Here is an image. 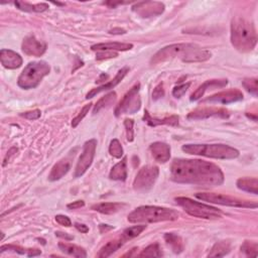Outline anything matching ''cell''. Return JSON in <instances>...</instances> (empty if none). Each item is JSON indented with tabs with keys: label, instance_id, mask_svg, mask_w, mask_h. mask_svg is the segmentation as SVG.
I'll return each mask as SVG.
<instances>
[{
	"label": "cell",
	"instance_id": "cell-1",
	"mask_svg": "<svg viewBox=\"0 0 258 258\" xmlns=\"http://www.w3.org/2000/svg\"><path fill=\"white\" fill-rule=\"evenodd\" d=\"M171 178L177 184L214 187L224 183V174L215 163L200 160H175Z\"/></svg>",
	"mask_w": 258,
	"mask_h": 258
},
{
	"label": "cell",
	"instance_id": "cell-2",
	"mask_svg": "<svg viewBox=\"0 0 258 258\" xmlns=\"http://www.w3.org/2000/svg\"><path fill=\"white\" fill-rule=\"evenodd\" d=\"M211 53L194 44H174L160 49L154 55L150 63L158 64L172 60H180L185 63H201L206 62L211 58Z\"/></svg>",
	"mask_w": 258,
	"mask_h": 258
},
{
	"label": "cell",
	"instance_id": "cell-3",
	"mask_svg": "<svg viewBox=\"0 0 258 258\" xmlns=\"http://www.w3.org/2000/svg\"><path fill=\"white\" fill-rule=\"evenodd\" d=\"M231 43L241 53H249L257 43L254 24L249 20L235 17L231 21Z\"/></svg>",
	"mask_w": 258,
	"mask_h": 258
},
{
	"label": "cell",
	"instance_id": "cell-4",
	"mask_svg": "<svg viewBox=\"0 0 258 258\" xmlns=\"http://www.w3.org/2000/svg\"><path fill=\"white\" fill-rule=\"evenodd\" d=\"M179 217L177 211L158 207V206H141L128 215L130 223H159L165 221H176Z\"/></svg>",
	"mask_w": 258,
	"mask_h": 258
},
{
	"label": "cell",
	"instance_id": "cell-5",
	"mask_svg": "<svg viewBox=\"0 0 258 258\" xmlns=\"http://www.w3.org/2000/svg\"><path fill=\"white\" fill-rule=\"evenodd\" d=\"M183 151L193 156H202L216 160H234L239 157V151L226 145H185Z\"/></svg>",
	"mask_w": 258,
	"mask_h": 258
},
{
	"label": "cell",
	"instance_id": "cell-6",
	"mask_svg": "<svg viewBox=\"0 0 258 258\" xmlns=\"http://www.w3.org/2000/svg\"><path fill=\"white\" fill-rule=\"evenodd\" d=\"M49 72L50 67L47 62H32L19 75L17 85L24 90L34 89L40 85L42 80L49 74Z\"/></svg>",
	"mask_w": 258,
	"mask_h": 258
},
{
	"label": "cell",
	"instance_id": "cell-7",
	"mask_svg": "<svg viewBox=\"0 0 258 258\" xmlns=\"http://www.w3.org/2000/svg\"><path fill=\"white\" fill-rule=\"evenodd\" d=\"M176 202L180 208H183L184 211L192 217L201 219H218L222 216L221 210L212 207V206L194 201L187 197L176 198Z\"/></svg>",
	"mask_w": 258,
	"mask_h": 258
},
{
	"label": "cell",
	"instance_id": "cell-8",
	"mask_svg": "<svg viewBox=\"0 0 258 258\" xmlns=\"http://www.w3.org/2000/svg\"><path fill=\"white\" fill-rule=\"evenodd\" d=\"M196 198H198L201 201L221 205V206H228V207H233V208L256 209L258 206L256 202L244 200V199H238V198L222 195V194H216V193H198L196 194Z\"/></svg>",
	"mask_w": 258,
	"mask_h": 258
},
{
	"label": "cell",
	"instance_id": "cell-9",
	"mask_svg": "<svg viewBox=\"0 0 258 258\" xmlns=\"http://www.w3.org/2000/svg\"><path fill=\"white\" fill-rule=\"evenodd\" d=\"M140 84L137 83L123 96L117 107L115 108V116L118 117L121 114H134L141 107V100L139 96Z\"/></svg>",
	"mask_w": 258,
	"mask_h": 258
},
{
	"label": "cell",
	"instance_id": "cell-10",
	"mask_svg": "<svg viewBox=\"0 0 258 258\" xmlns=\"http://www.w3.org/2000/svg\"><path fill=\"white\" fill-rule=\"evenodd\" d=\"M160 175L159 167L156 165H145L143 169H140L137 173L134 182L133 189L136 192L145 193L152 189L156 184L157 179Z\"/></svg>",
	"mask_w": 258,
	"mask_h": 258
},
{
	"label": "cell",
	"instance_id": "cell-11",
	"mask_svg": "<svg viewBox=\"0 0 258 258\" xmlns=\"http://www.w3.org/2000/svg\"><path fill=\"white\" fill-rule=\"evenodd\" d=\"M97 147V141L96 139H90L86 141L84 145L83 152L79 158L78 162H77L76 169H75V177H82L91 166L93 160L95 158Z\"/></svg>",
	"mask_w": 258,
	"mask_h": 258
},
{
	"label": "cell",
	"instance_id": "cell-12",
	"mask_svg": "<svg viewBox=\"0 0 258 258\" xmlns=\"http://www.w3.org/2000/svg\"><path fill=\"white\" fill-rule=\"evenodd\" d=\"M132 10L140 17L149 18L161 16L164 11V5L163 3L158 1L138 2L132 6Z\"/></svg>",
	"mask_w": 258,
	"mask_h": 258
},
{
	"label": "cell",
	"instance_id": "cell-13",
	"mask_svg": "<svg viewBox=\"0 0 258 258\" xmlns=\"http://www.w3.org/2000/svg\"><path fill=\"white\" fill-rule=\"evenodd\" d=\"M230 113L228 110L224 108H216V107H210V108H198L190 112L187 116L189 120H203L208 119L210 117H219L227 119L229 118Z\"/></svg>",
	"mask_w": 258,
	"mask_h": 258
},
{
	"label": "cell",
	"instance_id": "cell-14",
	"mask_svg": "<svg viewBox=\"0 0 258 258\" xmlns=\"http://www.w3.org/2000/svg\"><path fill=\"white\" fill-rule=\"evenodd\" d=\"M22 51L28 56L41 57L47 50V45L41 41L36 40L34 35L27 36L22 42Z\"/></svg>",
	"mask_w": 258,
	"mask_h": 258
},
{
	"label": "cell",
	"instance_id": "cell-15",
	"mask_svg": "<svg viewBox=\"0 0 258 258\" xmlns=\"http://www.w3.org/2000/svg\"><path fill=\"white\" fill-rule=\"evenodd\" d=\"M242 99H243L242 92L237 89H232L228 90V91H223L215 95H212L206 99L204 102L218 103V104H230V103L241 101Z\"/></svg>",
	"mask_w": 258,
	"mask_h": 258
},
{
	"label": "cell",
	"instance_id": "cell-16",
	"mask_svg": "<svg viewBox=\"0 0 258 258\" xmlns=\"http://www.w3.org/2000/svg\"><path fill=\"white\" fill-rule=\"evenodd\" d=\"M0 62L4 68L15 70L21 67L22 58L14 50L2 48L0 50Z\"/></svg>",
	"mask_w": 258,
	"mask_h": 258
},
{
	"label": "cell",
	"instance_id": "cell-17",
	"mask_svg": "<svg viewBox=\"0 0 258 258\" xmlns=\"http://www.w3.org/2000/svg\"><path fill=\"white\" fill-rule=\"evenodd\" d=\"M129 72V68L124 67L122 68L120 71H118L117 75L115 76V78L109 82H107L106 84H103L95 89H92L91 91H90L87 95H86V99H90V98H93L95 97L97 94L103 92V91H107V90L113 89L116 86H117L119 83H121V81L124 79V77L127 75V73Z\"/></svg>",
	"mask_w": 258,
	"mask_h": 258
},
{
	"label": "cell",
	"instance_id": "cell-18",
	"mask_svg": "<svg viewBox=\"0 0 258 258\" xmlns=\"http://www.w3.org/2000/svg\"><path fill=\"white\" fill-rule=\"evenodd\" d=\"M153 159L161 163H165L171 159V146L164 143H154L149 146Z\"/></svg>",
	"mask_w": 258,
	"mask_h": 258
},
{
	"label": "cell",
	"instance_id": "cell-19",
	"mask_svg": "<svg viewBox=\"0 0 258 258\" xmlns=\"http://www.w3.org/2000/svg\"><path fill=\"white\" fill-rule=\"evenodd\" d=\"M228 84V81L226 79L223 80H208L206 81L205 83H203L195 92H194L191 95V101H197L199 99H201L204 94L206 93V91L209 89H214V88H223Z\"/></svg>",
	"mask_w": 258,
	"mask_h": 258
},
{
	"label": "cell",
	"instance_id": "cell-20",
	"mask_svg": "<svg viewBox=\"0 0 258 258\" xmlns=\"http://www.w3.org/2000/svg\"><path fill=\"white\" fill-rule=\"evenodd\" d=\"M143 120L145 122H146L151 127H156L159 125H169V126H177L178 125V116H177V115L166 116V117L161 119V118H157V117H152L147 110H145V112Z\"/></svg>",
	"mask_w": 258,
	"mask_h": 258
},
{
	"label": "cell",
	"instance_id": "cell-21",
	"mask_svg": "<svg viewBox=\"0 0 258 258\" xmlns=\"http://www.w3.org/2000/svg\"><path fill=\"white\" fill-rule=\"evenodd\" d=\"M70 169L71 161L69 160H62L53 166L48 176V179L51 182H56V180L61 179L64 176H66Z\"/></svg>",
	"mask_w": 258,
	"mask_h": 258
},
{
	"label": "cell",
	"instance_id": "cell-22",
	"mask_svg": "<svg viewBox=\"0 0 258 258\" xmlns=\"http://www.w3.org/2000/svg\"><path fill=\"white\" fill-rule=\"evenodd\" d=\"M133 48L132 44L126 43H102L91 47L92 50H109V51H125Z\"/></svg>",
	"mask_w": 258,
	"mask_h": 258
},
{
	"label": "cell",
	"instance_id": "cell-23",
	"mask_svg": "<svg viewBox=\"0 0 258 258\" xmlns=\"http://www.w3.org/2000/svg\"><path fill=\"white\" fill-rule=\"evenodd\" d=\"M109 177L113 180H121L124 182L127 177V159L123 158L121 161L116 163L110 171Z\"/></svg>",
	"mask_w": 258,
	"mask_h": 258
},
{
	"label": "cell",
	"instance_id": "cell-24",
	"mask_svg": "<svg viewBox=\"0 0 258 258\" xmlns=\"http://www.w3.org/2000/svg\"><path fill=\"white\" fill-rule=\"evenodd\" d=\"M59 248L61 249L62 252L66 253L68 255H71L73 257H77V258H85V257H87L86 250L84 248L78 246V245L67 243V242H60L59 243Z\"/></svg>",
	"mask_w": 258,
	"mask_h": 258
},
{
	"label": "cell",
	"instance_id": "cell-25",
	"mask_svg": "<svg viewBox=\"0 0 258 258\" xmlns=\"http://www.w3.org/2000/svg\"><path fill=\"white\" fill-rule=\"evenodd\" d=\"M123 207H125V205L121 203H100L92 206V210L102 214L112 215L122 210Z\"/></svg>",
	"mask_w": 258,
	"mask_h": 258
},
{
	"label": "cell",
	"instance_id": "cell-26",
	"mask_svg": "<svg viewBox=\"0 0 258 258\" xmlns=\"http://www.w3.org/2000/svg\"><path fill=\"white\" fill-rule=\"evenodd\" d=\"M123 240L119 237L118 239H114L112 241H109L107 244H105L104 246L101 248L99 253L97 254V257L99 258H106L111 256L114 252L117 251L121 246H123Z\"/></svg>",
	"mask_w": 258,
	"mask_h": 258
},
{
	"label": "cell",
	"instance_id": "cell-27",
	"mask_svg": "<svg viewBox=\"0 0 258 258\" xmlns=\"http://www.w3.org/2000/svg\"><path fill=\"white\" fill-rule=\"evenodd\" d=\"M237 188L254 195L258 194V179L256 177H242L237 180Z\"/></svg>",
	"mask_w": 258,
	"mask_h": 258
},
{
	"label": "cell",
	"instance_id": "cell-28",
	"mask_svg": "<svg viewBox=\"0 0 258 258\" xmlns=\"http://www.w3.org/2000/svg\"><path fill=\"white\" fill-rule=\"evenodd\" d=\"M164 240L175 253H180L184 251L185 249L184 242H183V239L180 238L178 235L174 234V233H165Z\"/></svg>",
	"mask_w": 258,
	"mask_h": 258
},
{
	"label": "cell",
	"instance_id": "cell-29",
	"mask_svg": "<svg viewBox=\"0 0 258 258\" xmlns=\"http://www.w3.org/2000/svg\"><path fill=\"white\" fill-rule=\"evenodd\" d=\"M231 250V245L227 241H220L217 242L213 248L211 249V252L209 253V257H223L227 255Z\"/></svg>",
	"mask_w": 258,
	"mask_h": 258
},
{
	"label": "cell",
	"instance_id": "cell-30",
	"mask_svg": "<svg viewBox=\"0 0 258 258\" xmlns=\"http://www.w3.org/2000/svg\"><path fill=\"white\" fill-rule=\"evenodd\" d=\"M6 250L15 251V252L19 253V254H27L29 257L37 256L42 253L41 250H38V249H25V248H22L20 246H16V245H12V244L2 245L1 248H0V253H3Z\"/></svg>",
	"mask_w": 258,
	"mask_h": 258
},
{
	"label": "cell",
	"instance_id": "cell-31",
	"mask_svg": "<svg viewBox=\"0 0 258 258\" xmlns=\"http://www.w3.org/2000/svg\"><path fill=\"white\" fill-rule=\"evenodd\" d=\"M16 6L27 12H44L48 8V5L47 3H37V4H31L28 2H22V1H16L15 2Z\"/></svg>",
	"mask_w": 258,
	"mask_h": 258
},
{
	"label": "cell",
	"instance_id": "cell-32",
	"mask_svg": "<svg viewBox=\"0 0 258 258\" xmlns=\"http://www.w3.org/2000/svg\"><path fill=\"white\" fill-rule=\"evenodd\" d=\"M145 229H146V226L145 225H137V226H133V227H130V228H127V229H125L122 232V234H121L120 238L125 243L128 240H131V239L139 236Z\"/></svg>",
	"mask_w": 258,
	"mask_h": 258
},
{
	"label": "cell",
	"instance_id": "cell-33",
	"mask_svg": "<svg viewBox=\"0 0 258 258\" xmlns=\"http://www.w3.org/2000/svg\"><path fill=\"white\" fill-rule=\"evenodd\" d=\"M116 100V93L115 92H110L107 95H105L104 97H102L97 103L96 105L94 106L93 109V114H97L100 110L104 109L106 107H109L111 104L115 102Z\"/></svg>",
	"mask_w": 258,
	"mask_h": 258
},
{
	"label": "cell",
	"instance_id": "cell-34",
	"mask_svg": "<svg viewBox=\"0 0 258 258\" xmlns=\"http://www.w3.org/2000/svg\"><path fill=\"white\" fill-rule=\"evenodd\" d=\"M138 256L140 257H161L162 252L160 247V245L158 243H154L147 246L143 252L139 253Z\"/></svg>",
	"mask_w": 258,
	"mask_h": 258
},
{
	"label": "cell",
	"instance_id": "cell-35",
	"mask_svg": "<svg viewBox=\"0 0 258 258\" xmlns=\"http://www.w3.org/2000/svg\"><path fill=\"white\" fill-rule=\"evenodd\" d=\"M257 250L258 245L256 242L253 241H245L241 246V251L248 257H256Z\"/></svg>",
	"mask_w": 258,
	"mask_h": 258
},
{
	"label": "cell",
	"instance_id": "cell-36",
	"mask_svg": "<svg viewBox=\"0 0 258 258\" xmlns=\"http://www.w3.org/2000/svg\"><path fill=\"white\" fill-rule=\"evenodd\" d=\"M109 153L115 159H121L123 156V147L118 139L111 140L109 145Z\"/></svg>",
	"mask_w": 258,
	"mask_h": 258
},
{
	"label": "cell",
	"instance_id": "cell-37",
	"mask_svg": "<svg viewBox=\"0 0 258 258\" xmlns=\"http://www.w3.org/2000/svg\"><path fill=\"white\" fill-rule=\"evenodd\" d=\"M242 85L244 88L247 90L248 92H250L253 95H257L258 91V80L256 78H246L244 79L242 82Z\"/></svg>",
	"mask_w": 258,
	"mask_h": 258
},
{
	"label": "cell",
	"instance_id": "cell-38",
	"mask_svg": "<svg viewBox=\"0 0 258 258\" xmlns=\"http://www.w3.org/2000/svg\"><path fill=\"white\" fill-rule=\"evenodd\" d=\"M91 107H92V104H91V103H89V104L85 105L82 108L81 112L78 115H77L76 117L72 120V127L73 128H76L77 126H78L80 124V122L84 119L85 116H87V114L89 113V111H90V109H91Z\"/></svg>",
	"mask_w": 258,
	"mask_h": 258
},
{
	"label": "cell",
	"instance_id": "cell-39",
	"mask_svg": "<svg viewBox=\"0 0 258 258\" xmlns=\"http://www.w3.org/2000/svg\"><path fill=\"white\" fill-rule=\"evenodd\" d=\"M124 126L126 129V138L129 143H132L134 140V131H133V126H134V121L132 119H125L124 120Z\"/></svg>",
	"mask_w": 258,
	"mask_h": 258
},
{
	"label": "cell",
	"instance_id": "cell-40",
	"mask_svg": "<svg viewBox=\"0 0 258 258\" xmlns=\"http://www.w3.org/2000/svg\"><path fill=\"white\" fill-rule=\"evenodd\" d=\"M191 86V83H186V84H183V85H178V86H176L173 90V95L174 97L176 98H180L183 97L186 92L188 91V89L190 88Z\"/></svg>",
	"mask_w": 258,
	"mask_h": 258
},
{
	"label": "cell",
	"instance_id": "cell-41",
	"mask_svg": "<svg viewBox=\"0 0 258 258\" xmlns=\"http://www.w3.org/2000/svg\"><path fill=\"white\" fill-rule=\"evenodd\" d=\"M41 114H42L41 110L35 109L32 111H28V112L21 113L20 116H22V117H24L25 119H29V120H36L41 117Z\"/></svg>",
	"mask_w": 258,
	"mask_h": 258
},
{
	"label": "cell",
	"instance_id": "cell-42",
	"mask_svg": "<svg viewBox=\"0 0 258 258\" xmlns=\"http://www.w3.org/2000/svg\"><path fill=\"white\" fill-rule=\"evenodd\" d=\"M117 57V54L114 53V51H109V50H101L100 53H97L96 55V60L97 61H102V60H107V59H112Z\"/></svg>",
	"mask_w": 258,
	"mask_h": 258
},
{
	"label": "cell",
	"instance_id": "cell-43",
	"mask_svg": "<svg viewBox=\"0 0 258 258\" xmlns=\"http://www.w3.org/2000/svg\"><path fill=\"white\" fill-rule=\"evenodd\" d=\"M57 223H59L60 225L62 226H64V227H71L72 226V221L70 220V218L64 216V215H57L55 217Z\"/></svg>",
	"mask_w": 258,
	"mask_h": 258
},
{
	"label": "cell",
	"instance_id": "cell-44",
	"mask_svg": "<svg viewBox=\"0 0 258 258\" xmlns=\"http://www.w3.org/2000/svg\"><path fill=\"white\" fill-rule=\"evenodd\" d=\"M164 96V90H163V85L160 84L156 88H154L152 92V99L153 100H159Z\"/></svg>",
	"mask_w": 258,
	"mask_h": 258
},
{
	"label": "cell",
	"instance_id": "cell-45",
	"mask_svg": "<svg viewBox=\"0 0 258 258\" xmlns=\"http://www.w3.org/2000/svg\"><path fill=\"white\" fill-rule=\"evenodd\" d=\"M85 206V202L84 201H76V202H73L69 205H67V207L68 209H71V210H76V209H79V208H82Z\"/></svg>",
	"mask_w": 258,
	"mask_h": 258
},
{
	"label": "cell",
	"instance_id": "cell-46",
	"mask_svg": "<svg viewBox=\"0 0 258 258\" xmlns=\"http://www.w3.org/2000/svg\"><path fill=\"white\" fill-rule=\"evenodd\" d=\"M75 227H76L77 230L80 231L81 233H88V232H89V228H88L86 225H84V224L76 223V224H75Z\"/></svg>",
	"mask_w": 258,
	"mask_h": 258
},
{
	"label": "cell",
	"instance_id": "cell-47",
	"mask_svg": "<svg viewBox=\"0 0 258 258\" xmlns=\"http://www.w3.org/2000/svg\"><path fill=\"white\" fill-rule=\"evenodd\" d=\"M114 229L113 226H110V225H106V224H101L99 225V230H100V233H106V232L110 231Z\"/></svg>",
	"mask_w": 258,
	"mask_h": 258
},
{
	"label": "cell",
	"instance_id": "cell-48",
	"mask_svg": "<svg viewBox=\"0 0 258 258\" xmlns=\"http://www.w3.org/2000/svg\"><path fill=\"white\" fill-rule=\"evenodd\" d=\"M56 236L61 237V238H64V239H67V240H72L73 239L72 236L67 235V233H63V232H56Z\"/></svg>",
	"mask_w": 258,
	"mask_h": 258
},
{
	"label": "cell",
	"instance_id": "cell-49",
	"mask_svg": "<svg viewBox=\"0 0 258 258\" xmlns=\"http://www.w3.org/2000/svg\"><path fill=\"white\" fill-rule=\"evenodd\" d=\"M109 33H112V34H123L125 33V31L122 30V29H113L109 32Z\"/></svg>",
	"mask_w": 258,
	"mask_h": 258
}]
</instances>
